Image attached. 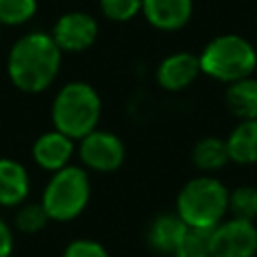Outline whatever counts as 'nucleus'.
I'll return each instance as SVG.
<instances>
[{
  "instance_id": "nucleus-22",
  "label": "nucleus",
  "mask_w": 257,
  "mask_h": 257,
  "mask_svg": "<svg viewBox=\"0 0 257 257\" xmlns=\"http://www.w3.org/2000/svg\"><path fill=\"white\" fill-rule=\"evenodd\" d=\"M62 257H110L106 247L96 239H74L64 247Z\"/></svg>"
},
{
  "instance_id": "nucleus-5",
  "label": "nucleus",
  "mask_w": 257,
  "mask_h": 257,
  "mask_svg": "<svg viewBox=\"0 0 257 257\" xmlns=\"http://www.w3.org/2000/svg\"><path fill=\"white\" fill-rule=\"evenodd\" d=\"M199 62L201 72L229 84L251 76L257 66V52L247 38L239 34H221L205 44Z\"/></svg>"
},
{
  "instance_id": "nucleus-14",
  "label": "nucleus",
  "mask_w": 257,
  "mask_h": 257,
  "mask_svg": "<svg viewBox=\"0 0 257 257\" xmlns=\"http://www.w3.org/2000/svg\"><path fill=\"white\" fill-rule=\"evenodd\" d=\"M225 141L229 149V159L233 163L237 165L257 163V118L241 120Z\"/></svg>"
},
{
  "instance_id": "nucleus-24",
  "label": "nucleus",
  "mask_w": 257,
  "mask_h": 257,
  "mask_svg": "<svg viewBox=\"0 0 257 257\" xmlns=\"http://www.w3.org/2000/svg\"><path fill=\"white\" fill-rule=\"evenodd\" d=\"M0 38H2V26H0Z\"/></svg>"
},
{
  "instance_id": "nucleus-16",
  "label": "nucleus",
  "mask_w": 257,
  "mask_h": 257,
  "mask_svg": "<svg viewBox=\"0 0 257 257\" xmlns=\"http://www.w3.org/2000/svg\"><path fill=\"white\" fill-rule=\"evenodd\" d=\"M191 159H193V165L203 173L219 171L231 161L227 141L219 137H205L195 143L191 151Z\"/></svg>"
},
{
  "instance_id": "nucleus-13",
  "label": "nucleus",
  "mask_w": 257,
  "mask_h": 257,
  "mask_svg": "<svg viewBox=\"0 0 257 257\" xmlns=\"http://www.w3.org/2000/svg\"><path fill=\"white\" fill-rule=\"evenodd\" d=\"M187 229L189 227L177 213H161L151 221L147 229V241L153 251L163 255H173L181 239L185 237Z\"/></svg>"
},
{
  "instance_id": "nucleus-21",
  "label": "nucleus",
  "mask_w": 257,
  "mask_h": 257,
  "mask_svg": "<svg viewBox=\"0 0 257 257\" xmlns=\"http://www.w3.org/2000/svg\"><path fill=\"white\" fill-rule=\"evenodd\" d=\"M98 8L106 20L128 22L143 12V0H98Z\"/></svg>"
},
{
  "instance_id": "nucleus-18",
  "label": "nucleus",
  "mask_w": 257,
  "mask_h": 257,
  "mask_svg": "<svg viewBox=\"0 0 257 257\" xmlns=\"http://www.w3.org/2000/svg\"><path fill=\"white\" fill-rule=\"evenodd\" d=\"M38 12V0H0V26H22Z\"/></svg>"
},
{
  "instance_id": "nucleus-20",
  "label": "nucleus",
  "mask_w": 257,
  "mask_h": 257,
  "mask_svg": "<svg viewBox=\"0 0 257 257\" xmlns=\"http://www.w3.org/2000/svg\"><path fill=\"white\" fill-rule=\"evenodd\" d=\"M173 257H211V229L189 227Z\"/></svg>"
},
{
  "instance_id": "nucleus-23",
  "label": "nucleus",
  "mask_w": 257,
  "mask_h": 257,
  "mask_svg": "<svg viewBox=\"0 0 257 257\" xmlns=\"http://www.w3.org/2000/svg\"><path fill=\"white\" fill-rule=\"evenodd\" d=\"M12 251H14L12 227L0 217V257H12Z\"/></svg>"
},
{
  "instance_id": "nucleus-11",
  "label": "nucleus",
  "mask_w": 257,
  "mask_h": 257,
  "mask_svg": "<svg viewBox=\"0 0 257 257\" xmlns=\"http://www.w3.org/2000/svg\"><path fill=\"white\" fill-rule=\"evenodd\" d=\"M193 14V0H143V16L163 32L183 28Z\"/></svg>"
},
{
  "instance_id": "nucleus-6",
  "label": "nucleus",
  "mask_w": 257,
  "mask_h": 257,
  "mask_svg": "<svg viewBox=\"0 0 257 257\" xmlns=\"http://www.w3.org/2000/svg\"><path fill=\"white\" fill-rule=\"evenodd\" d=\"M78 161L86 171L94 173H114L122 167L126 149L118 135L102 128H94L78 141L76 149Z\"/></svg>"
},
{
  "instance_id": "nucleus-2",
  "label": "nucleus",
  "mask_w": 257,
  "mask_h": 257,
  "mask_svg": "<svg viewBox=\"0 0 257 257\" xmlns=\"http://www.w3.org/2000/svg\"><path fill=\"white\" fill-rule=\"evenodd\" d=\"M102 116V100L98 90L84 80H70L60 86L50 104L52 128L80 141L98 128Z\"/></svg>"
},
{
  "instance_id": "nucleus-17",
  "label": "nucleus",
  "mask_w": 257,
  "mask_h": 257,
  "mask_svg": "<svg viewBox=\"0 0 257 257\" xmlns=\"http://www.w3.org/2000/svg\"><path fill=\"white\" fill-rule=\"evenodd\" d=\"M48 215L44 211V207L38 203H30V201H24L22 205L16 207V213H14V229L18 233H24V235H36L40 233L46 225H48Z\"/></svg>"
},
{
  "instance_id": "nucleus-15",
  "label": "nucleus",
  "mask_w": 257,
  "mask_h": 257,
  "mask_svg": "<svg viewBox=\"0 0 257 257\" xmlns=\"http://www.w3.org/2000/svg\"><path fill=\"white\" fill-rule=\"evenodd\" d=\"M225 102L227 108L241 120L257 118V78L247 76L229 82V88L225 92Z\"/></svg>"
},
{
  "instance_id": "nucleus-12",
  "label": "nucleus",
  "mask_w": 257,
  "mask_h": 257,
  "mask_svg": "<svg viewBox=\"0 0 257 257\" xmlns=\"http://www.w3.org/2000/svg\"><path fill=\"white\" fill-rule=\"evenodd\" d=\"M30 195L28 169L10 157L0 159V207L16 209Z\"/></svg>"
},
{
  "instance_id": "nucleus-4",
  "label": "nucleus",
  "mask_w": 257,
  "mask_h": 257,
  "mask_svg": "<svg viewBox=\"0 0 257 257\" xmlns=\"http://www.w3.org/2000/svg\"><path fill=\"white\" fill-rule=\"evenodd\" d=\"M90 177L82 165H66L60 171L50 173L46 181L40 205L50 221L68 223L80 217L90 201Z\"/></svg>"
},
{
  "instance_id": "nucleus-1",
  "label": "nucleus",
  "mask_w": 257,
  "mask_h": 257,
  "mask_svg": "<svg viewBox=\"0 0 257 257\" xmlns=\"http://www.w3.org/2000/svg\"><path fill=\"white\" fill-rule=\"evenodd\" d=\"M62 52L50 32L32 30L18 36L6 54V74L14 88L26 94H40L56 80Z\"/></svg>"
},
{
  "instance_id": "nucleus-10",
  "label": "nucleus",
  "mask_w": 257,
  "mask_h": 257,
  "mask_svg": "<svg viewBox=\"0 0 257 257\" xmlns=\"http://www.w3.org/2000/svg\"><path fill=\"white\" fill-rule=\"evenodd\" d=\"M199 74H201V62H199L197 54L173 52L159 62V66L155 70V80L161 88H165L169 92H179V90L191 86Z\"/></svg>"
},
{
  "instance_id": "nucleus-8",
  "label": "nucleus",
  "mask_w": 257,
  "mask_h": 257,
  "mask_svg": "<svg viewBox=\"0 0 257 257\" xmlns=\"http://www.w3.org/2000/svg\"><path fill=\"white\" fill-rule=\"evenodd\" d=\"M257 227L245 219H223L211 229V257H255Z\"/></svg>"
},
{
  "instance_id": "nucleus-3",
  "label": "nucleus",
  "mask_w": 257,
  "mask_h": 257,
  "mask_svg": "<svg viewBox=\"0 0 257 257\" xmlns=\"http://www.w3.org/2000/svg\"><path fill=\"white\" fill-rule=\"evenodd\" d=\"M175 213L187 227L213 229L229 213V189L217 177H193L181 187Z\"/></svg>"
},
{
  "instance_id": "nucleus-9",
  "label": "nucleus",
  "mask_w": 257,
  "mask_h": 257,
  "mask_svg": "<svg viewBox=\"0 0 257 257\" xmlns=\"http://www.w3.org/2000/svg\"><path fill=\"white\" fill-rule=\"evenodd\" d=\"M30 153L36 167H40L46 173H54L70 165L76 153V145H74V139H70L68 135L56 128H50L34 139Z\"/></svg>"
},
{
  "instance_id": "nucleus-19",
  "label": "nucleus",
  "mask_w": 257,
  "mask_h": 257,
  "mask_svg": "<svg viewBox=\"0 0 257 257\" xmlns=\"http://www.w3.org/2000/svg\"><path fill=\"white\" fill-rule=\"evenodd\" d=\"M229 213L235 219L255 221L257 217V189L251 185H241L229 191Z\"/></svg>"
},
{
  "instance_id": "nucleus-7",
  "label": "nucleus",
  "mask_w": 257,
  "mask_h": 257,
  "mask_svg": "<svg viewBox=\"0 0 257 257\" xmlns=\"http://www.w3.org/2000/svg\"><path fill=\"white\" fill-rule=\"evenodd\" d=\"M50 36L62 54H78L88 50L96 42L98 22L88 12L70 10L54 20L50 28Z\"/></svg>"
}]
</instances>
